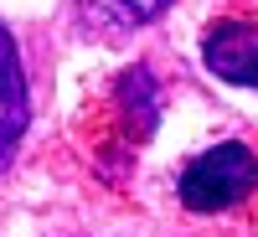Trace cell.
Returning <instances> with one entry per match:
<instances>
[{"instance_id":"3","label":"cell","mask_w":258,"mask_h":237,"mask_svg":"<svg viewBox=\"0 0 258 237\" xmlns=\"http://www.w3.org/2000/svg\"><path fill=\"white\" fill-rule=\"evenodd\" d=\"M26 129V77H21V57L11 31L0 26V170L11 165V149Z\"/></svg>"},{"instance_id":"1","label":"cell","mask_w":258,"mask_h":237,"mask_svg":"<svg viewBox=\"0 0 258 237\" xmlns=\"http://www.w3.org/2000/svg\"><path fill=\"white\" fill-rule=\"evenodd\" d=\"M258 186V155L248 144H217L202 160L186 165L181 176V201L191 211H227Z\"/></svg>"},{"instance_id":"2","label":"cell","mask_w":258,"mask_h":237,"mask_svg":"<svg viewBox=\"0 0 258 237\" xmlns=\"http://www.w3.org/2000/svg\"><path fill=\"white\" fill-rule=\"evenodd\" d=\"M202 52H207V67L217 77L258 88V26L253 21H212Z\"/></svg>"}]
</instances>
